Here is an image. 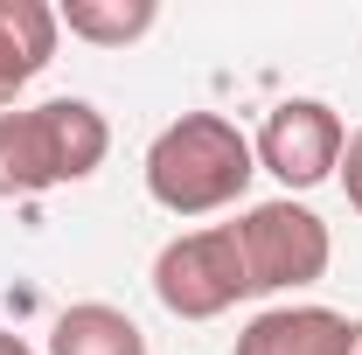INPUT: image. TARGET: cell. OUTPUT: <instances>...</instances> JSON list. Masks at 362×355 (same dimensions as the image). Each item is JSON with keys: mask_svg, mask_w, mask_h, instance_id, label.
Masks as SVG:
<instances>
[{"mask_svg": "<svg viewBox=\"0 0 362 355\" xmlns=\"http://www.w3.org/2000/svg\"><path fill=\"white\" fill-rule=\"evenodd\" d=\"M146 195L168 216H216L230 202H244V188L258 175L251 133L223 112H181L168 119L146 146Z\"/></svg>", "mask_w": 362, "mask_h": 355, "instance_id": "obj_1", "label": "cell"}, {"mask_svg": "<svg viewBox=\"0 0 362 355\" xmlns=\"http://www.w3.org/2000/svg\"><path fill=\"white\" fill-rule=\"evenodd\" d=\"M105 153H112V126L90 98L14 105V112H0V202L90 181L105 168Z\"/></svg>", "mask_w": 362, "mask_h": 355, "instance_id": "obj_2", "label": "cell"}, {"mask_svg": "<svg viewBox=\"0 0 362 355\" xmlns=\"http://www.w3.org/2000/svg\"><path fill=\"white\" fill-rule=\"evenodd\" d=\"M230 237H237V258H244V286H251V300L320 286L327 265H334V237H327V223H320L307 202H293V195L251 202L244 216L230 223Z\"/></svg>", "mask_w": 362, "mask_h": 355, "instance_id": "obj_3", "label": "cell"}, {"mask_svg": "<svg viewBox=\"0 0 362 355\" xmlns=\"http://www.w3.org/2000/svg\"><path fill=\"white\" fill-rule=\"evenodd\" d=\"M153 300L175 313V320H223L237 300H251L230 223L181 230V237L160 244V258H153Z\"/></svg>", "mask_w": 362, "mask_h": 355, "instance_id": "obj_4", "label": "cell"}, {"mask_svg": "<svg viewBox=\"0 0 362 355\" xmlns=\"http://www.w3.org/2000/svg\"><path fill=\"white\" fill-rule=\"evenodd\" d=\"M341 146H349V126L327 98H279L265 112V126L251 139L258 153V175H272L286 195H307L341 168Z\"/></svg>", "mask_w": 362, "mask_h": 355, "instance_id": "obj_5", "label": "cell"}, {"mask_svg": "<svg viewBox=\"0 0 362 355\" xmlns=\"http://www.w3.org/2000/svg\"><path fill=\"white\" fill-rule=\"evenodd\" d=\"M341 349H349V313L320 307V300H286V307L251 313L230 355H341Z\"/></svg>", "mask_w": 362, "mask_h": 355, "instance_id": "obj_6", "label": "cell"}, {"mask_svg": "<svg viewBox=\"0 0 362 355\" xmlns=\"http://www.w3.org/2000/svg\"><path fill=\"white\" fill-rule=\"evenodd\" d=\"M63 21L49 0H0V112H14V98L56 63Z\"/></svg>", "mask_w": 362, "mask_h": 355, "instance_id": "obj_7", "label": "cell"}, {"mask_svg": "<svg viewBox=\"0 0 362 355\" xmlns=\"http://www.w3.org/2000/svg\"><path fill=\"white\" fill-rule=\"evenodd\" d=\"M49 355H146V334L126 307H105V300H77V307L56 313L49 327Z\"/></svg>", "mask_w": 362, "mask_h": 355, "instance_id": "obj_8", "label": "cell"}, {"mask_svg": "<svg viewBox=\"0 0 362 355\" xmlns=\"http://www.w3.org/2000/svg\"><path fill=\"white\" fill-rule=\"evenodd\" d=\"M56 21H63V35H77L90 49H126L139 35H153L160 7L153 0H63Z\"/></svg>", "mask_w": 362, "mask_h": 355, "instance_id": "obj_9", "label": "cell"}, {"mask_svg": "<svg viewBox=\"0 0 362 355\" xmlns=\"http://www.w3.org/2000/svg\"><path fill=\"white\" fill-rule=\"evenodd\" d=\"M334 181H341V195H349V209L362 216V126L349 133V146H341V168H334Z\"/></svg>", "mask_w": 362, "mask_h": 355, "instance_id": "obj_10", "label": "cell"}, {"mask_svg": "<svg viewBox=\"0 0 362 355\" xmlns=\"http://www.w3.org/2000/svg\"><path fill=\"white\" fill-rule=\"evenodd\" d=\"M0 355H35V349H28V342H21L14 327H0Z\"/></svg>", "mask_w": 362, "mask_h": 355, "instance_id": "obj_11", "label": "cell"}, {"mask_svg": "<svg viewBox=\"0 0 362 355\" xmlns=\"http://www.w3.org/2000/svg\"><path fill=\"white\" fill-rule=\"evenodd\" d=\"M341 355H362V320H349V349Z\"/></svg>", "mask_w": 362, "mask_h": 355, "instance_id": "obj_12", "label": "cell"}]
</instances>
